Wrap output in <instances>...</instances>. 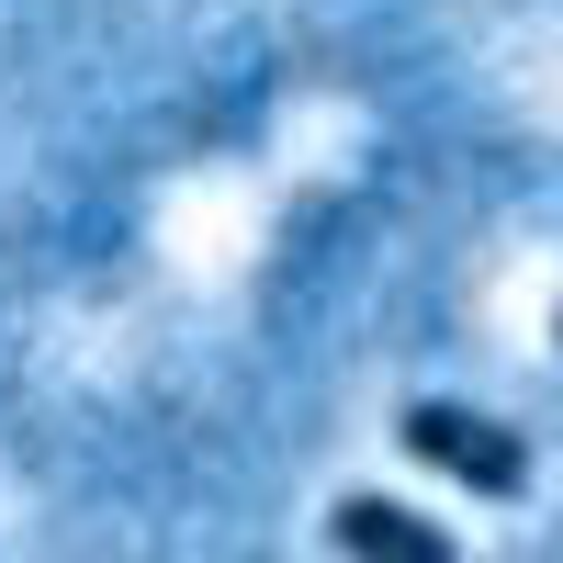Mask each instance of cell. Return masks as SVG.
<instances>
[{
	"label": "cell",
	"instance_id": "1",
	"mask_svg": "<svg viewBox=\"0 0 563 563\" xmlns=\"http://www.w3.org/2000/svg\"><path fill=\"white\" fill-rule=\"evenodd\" d=\"M395 451H406V462H429V474H451V485H474V496H530V440H519V429H496L485 406L417 395V406L395 417Z\"/></svg>",
	"mask_w": 563,
	"mask_h": 563
},
{
	"label": "cell",
	"instance_id": "2",
	"mask_svg": "<svg viewBox=\"0 0 563 563\" xmlns=\"http://www.w3.org/2000/svg\"><path fill=\"white\" fill-rule=\"evenodd\" d=\"M327 541H339L350 563H462L440 519H417L406 496H339L327 507Z\"/></svg>",
	"mask_w": 563,
	"mask_h": 563
}]
</instances>
